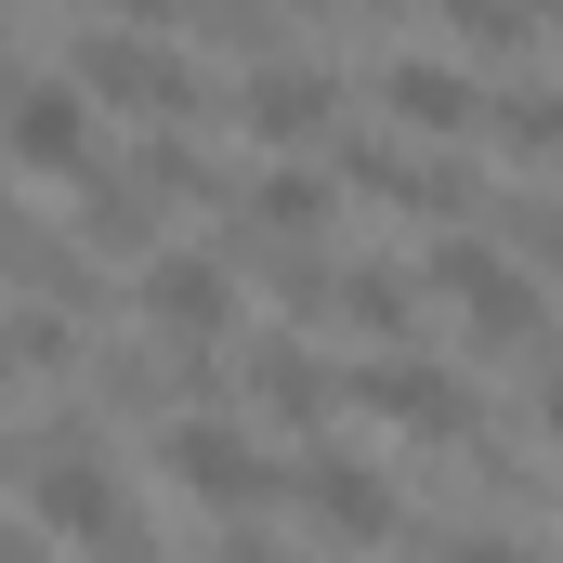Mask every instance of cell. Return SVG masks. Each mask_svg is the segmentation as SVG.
I'll use <instances>...</instances> for the list:
<instances>
[{
  "label": "cell",
  "instance_id": "6da1fadb",
  "mask_svg": "<svg viewBox=\"0 0 563 563\" xmlns=\"http://www.w3.org/2000/svg\"><path fill=\"white\" fill-rule=\"evenodd\" d=\"M66 79H79L92 106L144 119V132H197V119H223V106H210V79H197V53H170L157 26H92V40L66 53Z\"/></svg>",
  "mask_w": 563,
  "mask_h": 563
},
{
  "label": "cell",
  "instance_id": "7a4b0ae2",
  "mask_svg": "<svg viewBox=\"0 0 563 563\" xmlns=\"http://www.w3.org/2000/svg\"><path fill=\"white\" fill-rule=\"evenodd\" d=\"M432 301H445L485 354H538V341H551V288L525 276L511 250H485V236H432Z\"/></svg>",
  "mask_w": 563,
  "mask_h": 563
},
{
  "label": "cell",
  "instance_id": "3957f363",
  "mask_svg": "<svg viewBox=\"0 0 563 563\" xmlns=\"http://www.w3.org/2000/svg\"><path fill=\"white\" fill-rule=\"evenodd\" d=\"M157 472H170L197 511H223V525H250V511L288 485L276 459L250 445V420H223V407H197V420H170V432H157Z\"/></svg>",
  "mask_w": 563,
  "mask_h": 563
},
{
  "label": "cell",
  "instance_id": "277c9868",
  "mask_svg": "<svg viewBox=\"0 0 563 563\" xmlns=\"http://www.w3.org/2000/svg\"><path fill=\"white\" fill-rule=\"evenodd\" d=\"M288 511L314 525V538H341V551H394L407 538V511H394V472H367V459H341L328 432L288 459V485H276Z\"/></svg>",
  "mask_w": 563,
  "mask_h": 563
},
{
  "label": "cell",
  "instance_id": "5b68a950",
  "mask_svg": "<svg viewBox=\"0 0 563 563\" xmlns=\"http://www.w3.org/2000/svg\"><path fill=\"white\" fill-rule=\"evenodd\" d=\"M341 106H354V92H341L328 66H301V53H250L223 119H236L250 144H276V157H301V144H328V132H341Z\"/></svg>",
  "mask_w": 563,
  "mask_h": 563
},
{
  "label": "cell",
  "instance_id": "8992f818",
  "mask_svg": "<svg viewBox=\"0 0 563 563\" xmlns=\"http://www.w3.org/2000/svg\"><path fill=\"white\" fill-rule=\"evenodd\" d=\"M341 394H354V407H380L394 432H420V445H459V459L485 445V407H472V380H445L432 354H367Z\"/></svg>",
  "mask_w": 563,
  "mask_h": 563
},
{
  "label": "cell",
  "instance_id": "52a82bcc",
  "mask_svg": "<svg viewBox=\"0 0 563 563\" xmlns=\"http://www.w3.org/2000/svg\"><path fill=\"white\" fill-rule=\"evenodd\" d=\"M132 301L157 314V341H184V354H210V341L236 328V250H144Z\"/></svg>",
  "mask_w": 563,
  "mask_h": 563
},
{
  "label": "cell",
  "instance_id": "ba28073f",
  "mask_svg": "<svg viewBox=\"0 0 563 563\" xmlns=\"http://www.w3.org/2000/svg\"><path fill=\"white\" fill-rule=\"evenodd\" d=\"M0 157L13 170H92V92L79 79H0Z\"/></svg>",
  "mask_w": 563,
  "mask_h": 563
},
{
  "label": "cell",
  "instance_id": "9c48e42d",
  "mask_svg": "<svg viewBox=\"0 0 563 563\" xmlns=\"http://www.w3.org/2000/svg\"><path fill=\"white\" fill-rule=\"evenodd\" d=\"M380 106H394L407 144H472L485 132V79L445 66V53H394V66H380Z\"/></svg>",
  "mask_w": 563,
  "mask_h": 563
},
{
  "label": "cell",
  "instance_id": "30bf717a",
  "mask_svg": "<svg viewBox=\"0 0 563 563\" xmlns=\"http://www.w3.org/2000/svg\"><path fill=\"white\" fill-rule=\"evenodd\" d=\"M328 328H354L367 354H420V276L407 263H328Z\"/></svg>",
  "mask_w": 563,
  "mask_h": 563
},
{
  "label": "cell",
  "instance_id": "8fae6325",
  "mask_svg": "<svg viewBox=\"0 0 563 563\" xmlns=\"http://www.w3.org/2000/svg\"><path fill=\"white\" fill-rule=\"evenodd\" d=\"M236 394H250V407H263L276 432H301V445H314V432H328L341 407H354V394H341V380H328V367H314L301 341H250V367H236Z\"/></svg>",
  "mask_w": 563,
  "mask_h": 563
},
{
  "label": "cell",
  "instance_id": "7c38bea8",
  "mask_svg": "<svg viewBox=\"0 0 563 563\" xmlns=\"http://www.w3.org/2000/svg\"><path fill=\"white\" fill-rule=\"evenodd\" d=\"M485 132L511 144L525 170H563V79H511V92H485Z\"/></svg>",
  "mask_w": 563,
  "mask_h": 563
},
{
  "label": "cell",
  "instance_id": "4fadbf2b",
  "mask_svg": "<svg viewBox=\"0 0 563 563\" xmlns=\"http://www.w3.org/2000/svg\"><path fill=\"white\" fill-rule=\"evenodd\" d=\"M432 13H445L472 53H498V66H525V53H538V0H432Z\"/></svg>",
  "mask_w": 563,
  "mask_h": 563
},
{
  "label": "cell",
  "instance_id": "5bb4252c",
  "mask_svg": "<svg viewBox=\"0 0 563 563\" xmlns=\"http://www.w3.org/2000/svg\"><path fill=\"white\" fill-rule=\"evenodd\" d=\"M498 236H511V263H525L538 288H563V210H538V197H511V210H498Z\"/></svg>",
  "mask_w": 563,
  "mask_h": 563
},
{
  "label": "cell",
  "instance_id": "9a60e30c",
  "mask_svg": "<svg viewBox=\"0 0 563 563\" xmlns=\"http://www.w3.org/2000/svg\"><path fill=\"white\" fill-rule=\"evenodd\" d=\"M432 563H551L538 538H511V525H472V538H445Z\"/></svg>",
  "mask_w": 563,
  "mask_h": 563
},
{
  "label": "cell",
  "instance_id": "2e32d148",
  "mask_svg": "<svg viewBox=\"0 0 563 563\" xmlns=\"http://www.w3.org/2000/svg\"><path fill=\"white\" fill-rule=\"evenodd\" d=\"M525 420H538V445L563 459V354L538 341V380H525Z\"/></svg>",
  "mask_w": 563,
  "mask_h": 563
},
{
  "label": "cell",
  "instance_id": "e0dca14e",
  "mask_svg": "<svg viewBox=\"0 0 563 563\" xmlns=\"http://www.w3.org/2000/svg\"><path fill=\"white\" fill-rule=\"evenodd\" d=\"M0 40H13V0H0Z\"/></svg>",
  "mask_w": 563,
  "mask_h": 563
},
{
  "label": "cell",
  "instance_id": "ac0fdd59",
  "mask_svg": "<svg viewBox=\"0 0 563 563\" xmlns=\"http://www.w3.org/2000/svg\"><path fill=\"white\" fill-rule=\"evenodd\" d=\"M551 13H563V0H551Z\"/></svg>",
  "mask_w": 563,
  "mask_h": 563
}]
</instances>
